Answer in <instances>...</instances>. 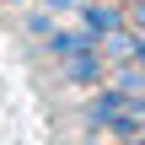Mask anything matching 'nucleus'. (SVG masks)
Returning a JSON list of instances; mask_svg holds the SVG:
<instances>
[{
    "instance_id": "20e7f679",
    "label": "nucleus",
    "mask_w": 145,
    "mask_h": 145,
    "mask_svg": "<svg viewBox=\"0 0 145 145\" xmlns=\"http://www.w3.org/2000/svg\"><path fill=\"white\" fill-rule=\"evenodd\" d=\"M48 5H54V11H65V5H70V0H48Z\"/></svg>"
},
{
    "instance_id": "423d86ee",
    "label": "nucleus",
    "mask_w": 145,
    "mask_h": 145,
    "mask_svg": "<svg viewBox=\"0 0 145 145\" xmlns=\"http://www.w3.org/2000/svg\"><path fill=\"white\" fill-rule=\"evenodd\" d=\"M124 5H135V0H124Z\"/></svg>"
},
{
    "instance_id": "f03ea898",
    "label": "nucleus",
    "mask_w": 145,
    "mask_h": 145,
    "mask_svg": "<svg viewBox=\"0 0 145 145\" xmlns=\"http://www.w3.org/2000/svg\"><path fill=\"white\" fill-rule=\"evenodd\" d=\"M102 54H113V59H140V32H108L102 38Z\"/></svg>"
},
{
    "instance_id": "39448f33",
    "label": "nucleus",
    "mask_w": 145,
    "mask_h": 145,
    "mask_svg": "<svg viewBox=\"0 0 145 145\" xmlns=\"http://www.w3.org/2000/svg\"><path fill=\"white\" fill-rule=\"evenodd\" d=\"M129 145H145V140H140V135H135V140H129Z\"/></svg>"
},
{
    "instance_id": "f257e3e1",
    "label": "nucleus",
    "mask_w": 145,
    "mask_h": 145,
    "mask_svg": "<svg viewBox=\"0 0 145 145\" xmlns=\"http://www.w3.org/2000/svg\"><path fill=\"white\" fill-rule=\"evenodd\" d=\"M81 22H86V32H91V38H108V32H118V27H124V11H118V5H108V0H86V5H81Z\"/></svg>"
},
{
    "instance_id": "7ed1b4c3",
    "label": "nucleus",
    "mask_w": 145,
    "mask_h": 145,
    "mask_svg": "<svg viewBox=\"0 0 145 145\" xmlns=\"http://www.w3.org/2000/svg\"><path fill=\"white\" fill-rule=\"evenodd\" d=\"M129 22H135V32H145V0H135V5H129Z\"/></svg>"
}]
</instances>
